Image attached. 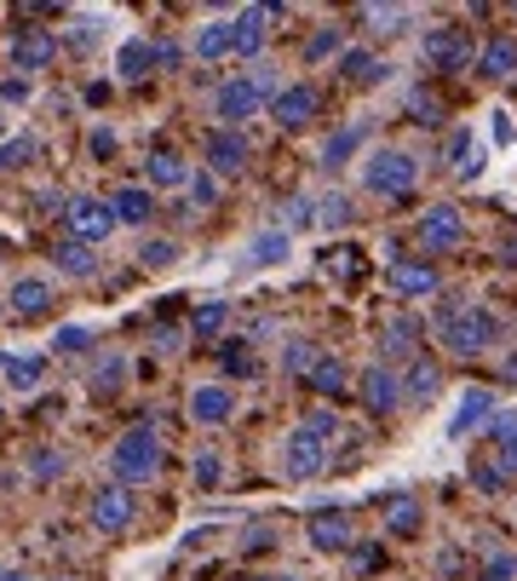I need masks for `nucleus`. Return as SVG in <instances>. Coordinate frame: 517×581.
<instances>
[{
    "instance_id": "f257e3e1",
    "label": "nucleus",
    "mask_w": 517,
    "mask_h": 581,
    "mask_svg": "<svg viewBox=\"0 0 517 581\" xmlns=\"http://www.w3.org/2000/svg\"><path fill=\"white\" fill-rule=\"evenodd\" d=\"M437 340H443L449 351H460V358H483V351L501 340V322L488 317L483 306H465V299H449V306L437 311Z\"/></svg>"
},
{
    "instance_id": "f03ea898",
    "label": "nucleus",
    "mask_w": 517,
    "mask_h": 581,
    "mask_svg": "<svg viewBox=\"0 0 517 581\" xmlns=\"http://www.w3.org/2000/svg\"><path fill=\"white\" fill-rule=\"evenodd\" d=\"M110 467L121 484H144V478L162 472V438H155V426H133V432H121Z\"/></svg>"
},
{
    "instance_id": "7ed1b4c3",
    "label": "nucleus",
    "mask_w": 517,
    "mask_h": 581,
    "mask_svg": "<svg viewBox=\"0 0 517 581\" xmlns=\"http://www.w3.org/2000/svg\"><path fill=\"white\" fill-rule=\"evenodd\" d=\"M258 105H271V75L258 69V75H237V81H224L213 92V116L230 121V133H237V121H248Z\"/></svg>"
},
{
    "instance_id": "20e7f679",
    "label": "nucleus",
    "mask_w": 517,
    "mask_h": 581,
    "mask_svg": "<svg viewBox=\"0 0 517 581\" xmlns=\"http://www.w3.org/2000/svg\"><path fill=\"white\" fill-rule=\"evenodd\" d=\"M414 179H420V162L408 150H380L362 167V190H374V196H403V190H414Z\"/></svg>"
},
{
    "instance_id": "39448f33",
    "label": "nucleus",
    "mask_w": 517,
    "mask_h": 581,
    "mask_svg": "<svg viewBox=\"0 0 517 581\" xmlns=\"http://www.w3.org/2000/svg\"><path fill=\"white\" fill-rule=\"evenodd\" d=\"M420 58L431 69H443V75H465V69L477 64V46H472V35H465V30H431L420 41Z\"/></svg>"
},
{
    "instance_id": "423d86ee",
    "label": "nucleus",
    "mask_w": 517,
    "mask_h": 581,
    "mask_svg": "<svg viewBox=\"0 0 517 581\" xmlns=\"http://www.w3.org/2000/svg\"><path fill=\"white\" fill-rule=\"evenodd\" d=\"M328 467V438L322 432H310V426L299 420L288 438H282V472L288 478H317Z\"/></svg>"
},
{
    "instance_id": "0eeeda50",
    "label": "nucleus",
    "mask_w": 517,
    "mask_h": 581,
    "mask_svg": "<svg viewBox=\"0 0 517 581\" xmlns=\"http://www.w3.org/2000/svg\"><path fill=\"white\" fill-rule=\"evenodd\" d=\"M64 224H69V242L98 248L103 237L116 231V213H110V201H98V196H75L64 208Z\"/></svg>"
},
{
    "instance_id": "6e6552de",
    "label": "nucleus",
    "mask_w": 517,
    "mask_h": 581,
    "mask_svg": "<svg viewBox=\"0 0 517 581\" xmlns=\"http://www.w3.org/2000/svg\"><path fill=\"white\" fill-rule=\"evenodd\" d=\"M317 110H322V92H317V87H282V92H271V116H276L288 133L310 128V121H317Z\"/></svg>"
},
{
    "instance_id": "1a4fd4ad",
    "label": "nucleus",
    "mask_w": 517,
    "mask_h": 581,
    "mask_svg": "<svg viewBox=\"0 0 517 581\" xmlns=\"http://www.w3.org/2000/svg\"><path fill=\"white\" fill-rule=\"evenodd\" d=\"M127 524H133V490L103 484V490L92 495V529H98V536H121Z\"/></svg>"
},
{
    "instance_id": "9d476101",
    "label": "nucleus",
    "mask_w": 517,
    "mask_h": 581,
    "mask_svg": "<svg viewBox=\"0 0 517 581\" xmlns=\"http://www.w3.org/2000/svg\"><path fill=\"white\" fill-rule=\"evenodd\" d=\"M52 58H58V35H52V30H23V35H12V69H18V75H41Z\"/></svg>"
},
{
    "instance_id": "9b49d317",
    "label": "nucleus",
    "mask_w": 517,
    "mask_h": 581,
    "mask_svg": "<svg viewBox=\"0 0 517 581\" xmlns=\"http://www.w3.org/2000/svg\"><path fill=\"white\" fill-rule=\"evenodd\" d=\"M460 242H465V213L449 208V201L420 219V248H431V254H443V248H460Z\"/></svg>"
},
{
    "instance_id": "f8f14e48",
    "label": "nucleus",
    "mask_w": 517,
    "mask_h": 581,
    "mask_svg": "<svg viewBox=\"0 0 517 581\" xmlns=\"http://www.w3.org/2000/svg\"><path fill=\"white\" fill-rule=\"evenodd\" d=\"M207 167H213L219 179H237V173L248 167V139L230 133V128H219L213 139H207Z\"/></svg>"
},
{
    "instance_id": "ddd939ff",
    "label": "nucleus",
    "mask_w": 517,
    "mask_h": 581,
    "mask_svg": "<svg viewBox=\"0 0 517 581\" xmlns=\"http://www.w3.org/2000/svg\"><path fill=\"white\" fill-rule=\"evenodd\" d=\"M265 23H271V7H248L242 18H230V53L253 58L265 46Z\"/></svg>"
},
{
    "instance_id": "4468645a",
    "label": "nucleus",
    "mask_w": 517,
    "mask_h": 581,
    "mask_svg": "<svg viewBox=\"0 0 517 581\" xmlns=\"http://www.w3.org/2000/svg\"><path fill=\"white\" fill-rule=\"evenodd\" d=\"M397 397H403V381H397L392 369H369V374H362V409L392 415V409H397Z\"/></svg>"
},
{
    "instance_id": "2eb2a0df",
    "label": "nucleus",
    "mask_w": 517,
    "mask_h": 581,
    "mask_svg": "<svg viewBox=\"0 0 517 581\" xmlns=\"http://www.w3.org/2000/svg\"><path fill=\"white\" fill-rule=\"evenodd\" d=\"M488 409H495V392L472 386V392L460 397V409L449 415V438H465V432H477V426L488 420Z\"/></svg>"
},
{
    "instance_id": "dca6fc26",
    "label": "nucleus",
    "mask_w": 517,
    "mask_h": 581,
    "mask_svg": "<svg viewBox=\"0 0 517 581\" xmlns=\"http://www.w3.org/2000/svg\"><path fill=\"white\" fill-rule=\"evenodd\" d=\"M310 547L317 552H345L351 547V518L345 513H310Z\"/></svg>"
},
{
    "instance_id": "f3484780",
    "label": "nucleus",
    "mask_w": 517,
    "mask_h": 581,
    "mask_svg": "<svg viewBox=\"0 0 517 581\" xmlns=\"http://www.w3.org/2000/svg\"><path fill=\"white\" fill-rule=\"evenodd\" d=\"M392 288L403 299H420V294H437V271L426 260H392Z\"/></svg>"
},
{
    "instance_id": "a211bd4d",
    "label": "nucleus",
    "mask_w": 517,
    "mask_h": 581,
    "mask_svg": "<svg viewBox=\"0 0 517 581\" xmlns=\"http://www.w3.org/2000/svg\"><path fill=\"white\" fill-rule=\"evenodd\" d=\"M477 75L483 81H506V75H517V41L512 35H495L477 53Z\"/></svg>"
},
{
    "instance_id": "6ab92c4d",
    "label": "nucleus",
    "mask_w": 517,
    "mask_h": 581,
    "mask_svg": "<svg viewBox=\"0 0 517 581\" xmlns=\"http://www.w3.org/2000/svg\"><path fill=\"white\" fill-rule=\"evenodd\" d=\"M110 213H116V224H150L155 219V196L144 185H127V190L110 196Z\"/></svg>"
},
{
    "instance_id": "aec40b11",
    "label": "nucleus",
    "mask_w": 517,
    "mask_h": 581,
    "mask_svg": "<svg viewBox=\"0 0 517 581\" xmlns=\"http://www.w3.org/2000/svg\"><path fill=\"white\" fill-rule=\"evenodd\" d=\"M144 173H150V185H155V190H178V185H190V167H185V156H178V150H150Z\"/></svg>"
},
{
    "instance_id": "412c9836",
    "label": "nucleus",
    "mask_w": 517,
    "mask_h": 581,
    "mask_svg": "<svg viewBox=\"0 0 517 581\" xmlns=\"http://www.w3.org/2000/svg\"><path fill=\"white\" fill-rule=\"evenodd\" d=\"M230 409H237V397H230L224 386H196V392H190V415H196L201 426H224Z\"/></svg>"
},
{
    "instance_id": "4be33fe9",
    "label": "nucleus",
    "mask_w": 517,
    "mask_h": 581,
    "mask_svg": "<svg viewBox=\"0 0 517 581\" xmlns=\"http://www.w3.org/2000/svg\"><path fill=\"white\" fill-rule=\"evenodd\" d=\"M7 306H12L18 317H41V311L52 306V283H41V276H23V283H12Z\"/></svg>"
},
{
    "instance_id": "5701e85b",
    "label": "nucleus",
    "mask_w": 517,
    "mask_h": 581,
    "mask_svg": "<svg viewBox=\"0 0 517 581\" xmlns=\"http://www.w3.org/2000/svg\"><path fill=\"white\" fill-rule=\"evenodd\" d=\"M150 69H155V41H127L121 58H116V75L121 81H144Z\"/></svg>"
},
{
    "instance_id": "b1692460",
    "label": "nucleus",
    "mask_w": 517,
    "mask_h": 581,
    "mask_svg": "<svg viewBox=\"0 0 517 581\" xmlns=\"http://www.w3.org/2000/svg\"><path fill=\"white\" fill-rule=\"evenodd\" d=\"M305 374H310V386H317L322 397H340V392H345V363H340V358H328V351H317Z\"/></svg>"
},
{
    "instance_id": "393cba45",
    "label": "nucleus",
    "mask_w": 517,
    "mask_h": 581,
    "mask_svg": "<svg viewBox=\"0 0 517 581\" xmlns=\"http://www.w3.org/2000/svg\"><path fill=\"white\" fill-rule=\"evenodd\" d=\"M449 173H460V179H477V173H483V150H477L472 133L449 139Z\"/></svg>"
},
{
    "instance_id": "a878e982",
    "label": "nucleus",
    "mask_w": 517,
    "mask_h": 581,
    "mask_svg": "<svg viewBox=\"0 0 517 581\" xmlns=\"http://www.w3.org/2000/svg\"><path fill=\"white\" fill-rule=\"evenodd\" d=\"M52 265H58L64 276H92L98 271V254H92L87 242H58V248H52Z\"/></svg>"
},
{
    "instance_id": "bb28decb",
    "label": "nucleus",
    "mask_w": 517,
    "mask_h": 581,
    "mask_svg": "<svg viewBox=\"0 0 517 581\" xmlns=\"http://www.w3.org/2000/svg\"><path fill=\"white\" fill-rule=\"evenodd\" d=\"M340 75L356 87H369V81H385L392 75V64H380L374 53H340Z\"/></svg>"
},
{
    "instance_id": "cd10ccee",
    "label": "nucleus",
    "mask_w": 517,
    "mask_h": 581,
    "mask_svg": "<svg viewBox=\"0 0 517 581\" xmlns=\"http://www.w3.org/2000/svg\"><path fill=\"white\" fill-rule=\"evenodd\" d=\"M385 529H392V536H414V529H420V501H414V495H392V501H385Z\"/></svg>"
},
{
    "instance_id": "c85d7f7f",
    "label": "nucleus",
    "mask_w": 517,
    "mask_h": 581,
    "mask_svg": "<svg viewBox=\"0 0 517 581\" xmlns=\"http://www.w3.org/2000/svg\"><path fill=\"white\" fill-rule=\"evenodd\" d=\"M356 144H362V121H351V128H340L328 144H322V167L333 173V167H345L351 156H356Z\"/></svg>"
},
{
    "instance_id": "c756f323",
    "label": "nucleus",
    "mask_w": 517,
    "mask_h": 581,
    "mask_svg": "<svg viewBox=\"0 0 517 581\" xmlns=\"http://www.w3.org/2000/svg\"><path fill=\"white\" fill-rule=\"evenodd\" d=\"M288 248H294V237H288V231H265V237H253L248 265H282V260H288Z\"/></svg>"
},
{
    "instance_id": "7c9ffc66",
    "label": "nucleus",
    "mask_w": 517,
    "mask_h": 581,
    "mask_svg": "<svg viewBox=\"0 0 517 581\" xmlns=\"http://www.w3.org/2000/svg\"><path fill=\"white\" fill-rule=\"evenodd\" d=\"M0 369H7V386L12 392H35L41 374H46V358H7Z\"/></svg>"
},
{
    "instance_id": "2f4dec72",
    "label": "nucleus",
    "mask_w": 517,
    "mask_h": 581,
    "mask_svg": "<svg viewBox=\"0 0 517 581\" xmlns=\"http://www.w3.org/2000/svg\"><path fill=\"white\" fill-rule=\"evenodd\" d=\"M224 53H230V18L201 23V35H196V58H224Z\"/></svg>"
},
{
    "instance_id": "473e14b6",
    "label": "nucleus",
    "mask_w": 517,
    "mask_h": 581,
    "mask_svg": "<svg viewBox=\"0 0 517 581\" xmlns=\"http://www.w3.org/2000/svg\"><path fill=\"white\" fill-rule=\"evenodd\" d=\"M224 317H230V306H219V299H207V306L190 317V335H196V340H213L219 328H224Z\"/></svg>"
},
{
    "instance_id": "72a5a7b5",
    "label": "nucleus",
    "mask_w": 517,
    "mask_h": 581,
    "mask_svg": "<svg viewBox=\"0 0 517 581\" xmlns=\"http://www.w3.org/2000/svg\"><path fill=\"white\" fill-rule=\"evenodd\" d=\"M340 46H345V35H340V30H333V23H328V30H317V35H310L305 58H310V64H322V58H340Z\"/></svg>"
},
{
    "instance_id": "f704fd0d",
    "label": "nucleus",
    "mask_w": 517,
    "mask_h": 581,
    "mask_svg": "<svg viewBox=\"0 0 517 581\" xmlns=\"http://www.w3.org/2000/svg\"><path fill=\"white\" fill-rule=\"evenodd\" d=\"M219 363H224V374H258V358H253V346H242V340H230V346L219 351Z\"/></svg>"
},
{
    "instance_id": "c9c22d12",
    "label": "nucleus",
    "mask_w": 517,
    "mask_h": 581,
    "mask_svg": "<svg viewBox=\"0 0 517 581\" xmlns=\"http://www.w3.org/2000/svg\"><path fill=\"white\" fill-rule=\"evenodd\" d=\"M403 386H408L414 397H420V403H426V397H431L437 386H443V374H437V363H414V369H408V381H403Z\"/></svg>"
},
{
    "instance_id": "e433bc0d",
    "label": "nucleus",
    "mask_w": 517,
    "mask_h": 581,
    "mask_svg": "<svg viewBox=\"0 0 517 581\" xmlns=\"http://www.w3.org/2000/svg\"><path fill=\"white\" fill-rule=\"evenodd\" d=\"M41 156V144L35 139H7V144H0V173H7V167H23V162H35Z\"/></svg>"
},
{
    "instance_id": "4c0bfd02",
    "label": "nucleus",
    "mask_w": 517,
    "mask_h": 581,
    "mask_svg": "<svg viewBox=\"0 0 517 581\" xmlns=\"http://www.w3.org/2000/svg\"><path fill=\"white\" fill-rule=\"evenodd\" d=\"M121 374H127V363H121V358H103V363H98V374H92V392H121Z\"/></svg>"
},
{
    "instance_id": "58836bf2",
    "label": "nucleus",
    "mask_w": 517,
    "mask_h": 581,
    "mask_svg": "<svg viewBox=\"0 0 517 581\" xmlns=\"http://www.w3.org/2000/svg\"><path fill=\"white\" fill-rule=\"evenodd\" d=\"M92 335L87 328H58V340H52V351H64V358H75V351H87Z\"/></svg>"
},
{
    "instance_id": "ea45409f",
    "label": "nucleus",
    "mask_w": 517,
    "mask_h": 581,
    "mask_svg": "<svg viewBox=\"0 0 517 581\" xmlns=\"http://www.w3.org/2000/svg\"><path fill=\"white\" fill-rule=\"evenodd\" d=\"M139 260H144L150 271H167V265L178 260V248H173V242H144V254H139Z\"/></svg>"
},
{
    "instance_id": "a19ab883",
    "label": "nucleus",
    "mask_w": 517,
    "mask_h": 581,
    "mask_svg": "<svg viewBox=\"0 0 517 581\" xmlns=\"http://www.w3.org/2000/svg\"><path fill=\"white\" fill-rule=\"evenodd\" d=\"M219 478H224L219 454H196V484H201V490H219Z\"/></svg>"
},
{
    "instance_id": "79ce46f5",
    "label": "nucleus",
    "mask_w": 517,
    "mask_h": 581,
    "mask_svg": "<svg viewBox=\"0 0 517 581\" xmlns=\"http://www.w3.org/2000/svg\"><path fill=\"white\" fill-rule=\"evenodd\" d=\"M472 484H477V490H483V495H495V490H501V484H506V472H501V467H495V461H483V467H472Z\"/></svg>"
},
{
    "instance_id": "37998d69",
    "label": "nucleus",
    "mask_w": 517,
    "mask_h": 581,
    "mask_svg": "<svg viewBox=\"0 0 517 581\" xmlns=\"http://www.w3.org/2000/svg\"><path fill=\"white\" fill-rule=\"evenodd\" d=\"M483 581H517V559L512 552H495V559L483 564Z\"/></svg>"
},
{
    "instance_id": "c03bdc74",
    "label": "nucleus",
    "mask_w": 517,
    "mask_h": 581,
    "mask_svg": "<svg viewBox=\"0 0 517 581\" xmlns=\"http://www.w3.org/2000/svg\"><path fill=\"white\" fill-rule=\"evenodd\" d=\"M317 219H322V224H345V219H351V201H345V196L317 201Z\"/></svg>"
},
{
    "instance_id": "a18cd8bd",
    "label": "nucleus",
    "mask_w": 517,
    "mask_h": 581,
    "mask_svg": "<svg viewBox=\"0 0 517 581\" xmlns=\"http://www.w3.org/2000/svg\"><path fill=\"white\" fill-rule=\"evenodd\" d=\"M288 224H294V231L317 224V201H310V196H294V201H288Z\"/></svg>"
},
{
    "instance_id": "49530a36",
    "label": "nucleus",
    "mask_w": 517,
    "mask_h": 581,
    "mask_svg": "<svg viewBox=\"0 0 517 581\" xmlns=\"http://www.w3.org/2000/svg\"><path fill=\"white\" fill-rule=\"evenodd\" d=\"M190 201H196V208H213V201H219V185L207 179V173H196V179H190Z\"/></svg>"
},
{
    "instance_id": "de8ad7c7",
    "label": "nucleus",
    "mask_w": 517,
    "mask_h": 581,
    "mask_svg": "<svg viewBox=\"0 0 517 581\" xmlns=\"http://www.w3.org/2000/svg\"><path fill=\"white\" fill-rule=\"evenodd\" d=\"M310 358H317V346H305V340H299V346H288L282 369H288V374H305V369H310Z\"/></svg>"
},
{
    "instance_id": "09e8293b",
    "label": "nucleus",
    "mask_w": 517,
    "mask_h": 581,
    "mask_svg": "<svg viewBox=\"0 0 517 581\" xmlns=\"http://www.w3.org/2000/svg\"><path fill=\"white\" fill-rule=\"evenodd\" d=\"M30 472H35V478H58V472H64V454H52V449H41V454H35V461H30Z\"/></svg>"
},
{
    "instance_id": "8fccbe9b",
    "label": "nucleus",
    "mask_w": 517,
    "mask_h": 581,
    "mask_svg": "<svg viewBox=\"0 0 517 581\" xmlns=\"http://www.w3.org/2000/svg\"><path fill=\"white\" fill-rule=\"evenodd\" d=\"M385 346H392L397 358H403V351L414 346V322H392V335H385Z\"/></svg>"
},
{
    "instance_id": "3c124183",
    "label": "nucleus",
    "mask_w": 517,
    "mask_h": 581,
    "mask_svg": "<svg viewBox=\"0 0 517 581\" xmlns=\"http://www.w3.org/2000/svg\"><path fill=\"white\" fill-rule=\"evenodd\" d=\"M414 116H420V121H426V128H431V121H437V116H443V105H437V98H431V92H414Z\"/></svg>"
},
{
    "instance_id": "603ef678",
    "label": "nucleus",
    "mask_w": 517,
    "mask_h": 581,
    "mask_svg": "<svg viewBox=\"0 0 517 581\" xmlns=\"http://www.w3.org/2000/svg\"><path fill=\"white\" fill-rule=\"evenodd\" d=\"M356 260H362V254H356V248H340V254H333V271H340V276H345V283H351V276H356Z\"/></svg>"
},
{
    "instance_id": "864d4df0",
    "label": "nucleus",
    "mask_w": 517,
    "mask_h": 581,
    "mask_svg": "<svg viewBox=\"0 0 517 581\" xmlns=\"http://www.w3.org/2000/svg\"><path fill=\"white\" fill-rule=\"evenodd\" d=\"M178 64H185V53H178V46H155V69H178Z\"/></svg>"
},
{
    "instance_id": "5fc2aeb1",
    "label": "nucleus",
    "mask_w": 517,
    "mask_h": 581,
    "mask_svg": "<svg viewBox=\"0 0 517 581\" xmlns=\"http://www.w3.org/2000/svg\"><path fill=\"white\" fill-rule=\"evenodd\" d=\"M92 156H116V133H110V128L92 133Z\"/></svg>"
},
{
    "instance_id": "6e6d98bb",
    "label": "nucleus",
    "mask_w": 517,
    "mask_h": 581,
    "mask_svg": "<svg viewBox=\"0 0 517 581\" xmlns=\"http://www.w3.org/2000/svg\"><path fill=\"white\" fill-rule=\"evenodd\" d=\"M0 98H7V105H23V98H30V81H0Z\"/></svg>"
},
{
    "instance_id": "4d7b16f0",
    "label": "nucleus",
    "mask_w": 517,
    "mask_h": 581,
    "mask_svg": "<svg viewBox=\"0 0 517 581\" xmlns=\"http://www.w3.org/2000/svg\"><path fill=\"white\" fill-rule=\"evenodd\" d=\"M495 467H501V472H517V432L501 443V461H495Z\"/></svg>"
},
{
    "instance_id": "13d9d810",
    "label": "nucleus",
    "mask_w": 517,
    "mask_h": 581,
    "mask_svg": "<svg viewBox=\"0 0 517 581\" xmlns=\"http://www.w3.org/2000/svg\"><path fill=\"white\" fill-rule=\"evenodd\" d=\"M351 564H356V570H380V552H374V547H356Z\"/></svg>"
},
{
    "instance_id": "bf43d9fd",
    "label": "nucleus",
    "mask_w": 517,
    "mask_h": 581,
    "mask_svg": "<svg viewBox=\"0 0 517 581\" xmlns=\"http://www.w3.org/2000/svg\"><path fill=\"white\" fill-rule=\"evenodd\" d=\"M0 581H30V575H23V570H0Z\"/></svg>"
},
{
    "instance_id": "052dcab7",
    "label": "nucleus",
    "mask_w": 517,
    "mask_h": 581,
    "mask_svg": "<svg viewBox=\"0 0 517 581\" xmlns=\"http://www.w3.org/2000/svg\"><path fill=\"white\" fill-rule=\"evenodd\" d=\"M506 381H517V358H506Z\"/></svg>"
},
{
    "instance_id": "680f3d73",
    "label": "nucleus",
    "mask_w": 517,
    "mask_h": 581,
    "mask_svg": "<svg viewBox=\"0 0 517 581\" xmlns=\"http://www.w3.org/2000/svg\"><path fill=\"white\" fill-rule=\"evenodd\" d=\"M265 581H299V575H265Z\"/></svg>"
}]
</instances>
